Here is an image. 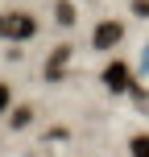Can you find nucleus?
I'll return each mask as SVG.
<instances>
[{"instance_id":"obj_5","label":"nucleus","mask_w":149,"mask_h":157,"mask_svg":"<svg viewBox=\"0 0 149 157\" xmlns=\"http://www.w3.org/2000/svg\"><path fill=\"white\" fill-rule=\"evenodd\" d=\"M54 17H58L62 25H75V4H66V0H62V4L54 8Z\"/></svg>"},{"instance_id":"obj_1","label":"nucleus","mask_w":149,"mask_h":157,"mask_svg":"<svg viewBox=\"0 0 149 157\" xmlns=\"http://www.w3.org/2000/svg\"><path fill=\"white\" fill-rule=\"evenodd\" d=\"M37 33V21H33L29 13H0V37L8 41H25Z\"/></svg>"},{"instance_id":"obj_7","label":"nucleus","mask_w":149,"mask_h":157,"mask_svg":"<svg viewBox=\"0 0 149 157\" xmlns=\"http://www.w3.org/2000/svg\"><path fill=\"white\" fill-rule=\"evenodd\" d=\"M29 120H33V108H17V116H13V124H17V128L29 124Z\"/></svg>"},{"instance_id":"obj_9","label":"nucleus","mask_w":149,"mask_h":157,"mask_svg":"<svg viewBox=\"0 0 149 157\" xmlns=\"http://www.w3.org/2000/svg\"><path fill=\"white\" fill-rule=\"evenodd\" d=\"M4 108H8V87L0 83V112H4Z\"/></svg>"},{"instance_id":"obj_6","label":"nucleus","mask_w":149,"mask_h":157,"mask_svg":"<svg viewBox=\"0 0 149 157\" xmlns=\"http://www.w3.org/2000/svg\"><path fill=\"white\" fill-rule=\"evenodd\" d=\"M133 157H149V136H133Z\"/></svg>"},{"instance_id":"obj_4","label":"nucleus","mask_w":149,"mask_h":157,"mask_svg":"<svg viewBox=\"0 0 149 157\" xmlns=\"http://www.w3.org/2000/svg\"><path fill=\"white\" fill-rule=\"evenodd\" d=\"M66 58H71V46H58L54 54H50V62H46V78H50V83H58V78H62Z\"/></svg>"},{"instance_id":"obj_3","label":"nucleus","mask_w":149,"mask_h":157,"mask_svg":"<svg viewBox=\"0 0 149 157\" xmlns=\"http://www.w3.org/2000/svg\"><path fill=\"white\" fill-rule=\"evenodd\" d=\"M104 83H108V91H128V87H133V75H128L124 62H112L108 71H104Z\"/></svg>"},{"instance_id":"obj_2","label":"nucleus","mask_w":149,"mask_h":157,"mask_svg":"<svg viewBox=\"0 0 149 157\" xmlns=\"http://www.w3.org/2000/svg\"><path fill=\"white\" fill-rule=\"evenodd\" d=\"M120 37H124V25L120 21H100L95 25V50H112V46H120Z\"/></svg>"},{"instance_id":"obj_8","label":"nucleus","mask_w":149,"mask_h":157,"mask_svg":"<svg viewBox=\"0 0 149 157\" xmlns=\"http://www.w3.org/2000/svg\"><path fill=\"white\" fill-rule=\"evenodd\" d=\"M133 8H137L141 17H149V0H133Z\"/></svg>"}]
</instances>
